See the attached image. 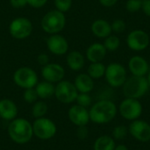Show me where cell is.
<instances>
[{
    "label": "cell",
    "instance_id": "1",
    "mask_svg": "<svg viewBox=\"0 0 150 150\" xmlns=\"http://www.w3.org/2000/svg\"><path fill=\"white\" fill-rule=\"evenodd\" d=\"M118 113V107L109 99H101L89 110L90 120L95 124L105 125L112 121Z\"/></svg>",
    "mask_w": 150,
    "mask_h": 150
},
{
    "label": "cell",
    "instance_id": "2",
    "mask_svg": "<svg viewBox=\"0 0 150 150\" xmlns=\"http://www.w3.org/2000/svg\"><path fill=\"white\" fill-rule=\"evenodd\" d=\"M8 134L17 144H25L33 136V126L25 119L16 118L8 126Z\"/></svg>",
    "mask_w": 150,
    "mask_h": 150
},
{
    "label": "cell",
    "instance_id": "3",
    "mask_svg": "<svg viewBox=\"0 0 150 150\" xmlns=\"http://www.w3.org/2000/svg\"><path fill=\"white\" fill-rule=\"evenodd\" d=\"M149 88L146 76H132L127 78L122 86V91L126 98L140 99L147 94Z\"/></svg>",
    "mask_w": 150,
    "mask_h": 150
},
{
    "label": "cell",
    "instance_id": "4",
    "mask_svg": "<svg viewBox=\"0 0 150 150\" xmlns=\"http://www.w3.org/2000/svg\"><path fill=\"white\" fill-rule=\"evenodd\" d=\"M40 25L42 30L48 34L59 33L66 25V17L63 12L52 10L43 16Z\"/></svg>",
    "mask_w": 150,
    "mask_h": 150
},
{
    "label": "cell",
    "instance_id": "5",
    "mask_svg": "<svg viewBox=\"0 0 150 150\" xmlns=\"http://www.w3.org/2000/svg\"><path fill=\"white\" fill-rule=\"evenodd\" d=\"M105 77L107 83L112 88L122 87L127 78L126 68L119 62H112L106 66Z\"/></svg>",
    "mask_w": 150,
    "mask_h": 150
},
{
    "label": "cell",
    "instance_id": "6",
    "mask_svg": "<svg viewBox=\"0 0 150 150\" xmlns=\"http://www.w3.org/2000/svg\"><path fill=\"white\" fill-rule=\"evenodd\" d=\"M120 116L128 121H134L140 119L143 112V106L139 99L126 98L123 99L118 108Z\"/></svg>",
    "mask_w": 150,
    "mask_h": 150
},
{
    "label": "cell",
    "instance_id": "7",
    "mask_svg": "<svg viewBox=\"0 0 150 150\" xmlns=\"http://www.w3.org/2000/svg\"><path fill=\"white\" fill-rule=\"evenodd\" d=\"M32 126L33 135L43 141L52 139L57 132V127L55 123L50 119L45 117L35 119Z\"/></svg>",
    "mask_w": 150,
    "mask_h": 150
},
{
    "label": "cell",
    "instance_id": "8",
    "mask_svg": "<svg viewBox=\"0 0 150 150\" xmlns=\"http://www.w3.org/2000/svg\"><path fill=\"white\" fill-rule=\"evenodd\" d=\"M13 81L17 86L26 90L36 86L38 83V76L32 68L21 67L14 72Z\"/></svg>",
    "mask_w": 150,
    "mask_h": 150
},
{
    "label": "cell",
    "instance_id": "9",
    "mask_svg": "<svg viewBox=\"0 0 150 150\" xmlns=\"http://www.w3.org/2000/svg\"><path fill=\"white\" fill-rule=\"evenodd\" d=\"M33 32V24L27 18H16L10 23L9 33L11 36L17 40L28 38Z\"/></svg>",
    "mask_w": 150,
    "mask_h": 150
},
{
    "label": "cell",
    "instance_id": "10",
    "mask_svg": "<svg viewBox=\"0 0 150 150\" xmlns=\"http://www.w3.org/2000/svg\"><path fill=\"white\" fill-rule=\"evenodd\" d=\"M78 91L74 84L67 80H62L57 83L54 91L56 99L62 104H71L76 101Z\"/></svg>",
    "mask_w": 150,
    "mask_h": 150
},
{
    "label": "cell",
    "instance_id": "11",
    "mask_svg": "<svg viewBox=\"0 0 150 150\" xmlns=\"http://www.w3.org/2000/svg\"><path fill=\"white\" fill-rule=\"evenodd\" d=\"M126 42L131 50L141 52L147 49L149 46V35L143 30L136 29L128 33Z\"/></svg>",
    "mask_w": 150,
    "mask_h": 150
},
{
    "label": "cell",
    "instance_id": "12",
    "mask_svg": "<svg viewBox=\"0 0 150 150\" xmlns=\"http://www.w3.org/2000/svg\"><path fill=\"white\" fill-rule=\"evenodd\" d=\"M128 132L134 139L141 142H150V124L142 120L131 121L128 127Z\"/></svg>",
    "mask_w": 150,
    "mask_h": 150
},
{
    "label": "cell",
    "instance_id": "13",
    "mask_svg": "<svg viewBox=\"0 0 150 150\" xmlns=\"http://www.w3.org/2000/svg\"><path fill=\"white\" fill-rule=\"evenodd\" d=\"M41 76L45 81L57 83L63 80L65 76L64 68L59 63H47L41 69Z\"/></svg>",
    "mask_w": 150,
    "mask_h": 150
},
{
    "label": "cell",
    "instance_id": "14",
    "mask_svg": "<svg viewBox=\"0 0 150 150\" xmlns=\"http://www.w3.org/2000/svg\"><path fill=\"white\" fill-rule=\"evenodd\" d=\"M47 47L48 51L55 55H63L69 50V42L62 35L50 34L47 39Z\"/></svg>",
    "mask_w": 150,
    "mask_h": 150
},
{
    "label": "cell",
    "instance_id": "15",
    "mask_svg": "<svg viewBox=\"0 0 150 150\" xmlns=\"http://www.w3.org/2000/svg\"><path fill=\"white\" fill-rule=\"evenodd\" d=\"M68 116L70 122L76 127L87 126L88 123L91 121L88 109L78 105H72L69 108L68 112Z\"/></svg>",
    "mask_w": 150,
    "mask_h": 150
},
{
    "label": "cell",
    "instance_id": "16",
    "mask_svg": "<svg viewBox=\"0 0 150 150\" xmlns=\"http://www.w3.org/2000/svg\"><path fill=\"white\" fill-rule=\"evenodd\" d=\"M128 69L132 76H146L150 70L149 64L144 57L141 55H134L128 61Z\"/></svg>",
    "mask_w": 150,
    "mask_h": 150
},
{
    "label": "cell",
    "instance_id": "17",
    "mask_svg": "<svg viewBox=\"0 0 150 150\" xmlns=\"http://www.w3.org/2000/svg\"><path fill=\"white\" fill-rule=\"evenodd\" d=\"M107 54V50L105 47L104 44L99 42H95L90 45L86 50V58L91 62H102Z\"/></svg>",
    "mask_w": 150,
    "mask_h": 150
},
{
    "label": "cell",
    "instance_id": "18",
    "mask_svg": "<svg viewBox=\"0 0 150 150\" xmlns=\"http://www.w3.org/2000/svg\"><path fill=\"white\" fill-rule=\"evenodd\" d=\"M18 107L16 104L9 99L4 98L0 100V118L6 121H11L17 118Z\"/></svg>",
    "mask_w": 150,
    "mask_h": 150
},
{
    "label": "cell",
    "instance_id": "19",
    "mask_svg": "<svg viewBox=\"0 0 150 150\" xmlns=\"http://www.w3.org/2000/svg\"><path fill=\"white\" fill-rule=\"evenodd\" d=\"M91 29L92 33L99 39H105L112 33L111 24L103 18H98L93 21Z\"/></svg>",
    "mask_w": 150,
    "mask_h": 150
},
{
    "label": "cell",
    "instance_id": "20",
    "mask_svg": "<svg viewBox=\"0 0 150 150\" xmlns=\"http://www.w3.org/2000/svg\"><path fill=\"white\" fill-rule=\"evenodd\" d=\"M74 84L78 93H90L94 89V80L85 73L76 76L74 81Z\"/></svg>",
    "mask_w": 150,
    "mask_h": 150
},
{
    "label": "cell",
    "instance_id": "21",
    "mask_svg": "<svg viewBox=\"0 0 150 150\" xmlns=\"http://www.w3.org/2000/svg\"><path fill=\"white\" fill-rule=\"evenodd\" d=\"M68 67L73 71L81 70L85 65V59L82 53L76 50L70 51L66 58Z\"/></svg>",
    "mask_w": 150,
    "mask_h": 150
},
{
    "label": "cell",
    "instance_id": "22",
    "mask_svg": "<svg viewBox=\"0 0 150 150\" xmlns=\"http://www.w3.org/2000/svg\"><path fill=\"white\" fill-rule=\"evenodd\" d=\"M35 91L37 92V95L39 98L41 99H48L54 96V91H55V86L54 83H49L47 81H42L36 84L34 87Z\"/></svg>",
    "mask_w": 150,
    "mask_h": 150
},
{
    "label": "cell",
    "instance_id": "23",
    "mask_svg": "<svg viewBox=\"0 0 150 150\" xmlns=\"http://www.w3.org/2000/svg\"><path fill=\"white\" fill-rule=\"evenodd\" d=\"M115 140L109 135H101L96 139L93 144V150H114Z\"/></svg>",
    "mask_w": 150,
    "mask_h": 150
},
{
    "label": "cell",
    "instance_id": "24",
    "mask_svg": "<svg viewBox=\"0 0 150 150\" xmlns=\"http://www.w3.org/2000/svg\"><path fill=\"white\" fill-rule=\"evenodd\" d=\"M105 69H106V67L105 66L104 63H102V62H91L89 65V67H88L87 74L93 80L100 79L101 77L105 76Z\"/></svg>",
    "mask_w": 150,
    "mask_h": 150
},
{
    "label": "cell",
    "instance_id": "25",
    "mask_svg": "<svg viewBox=\"0 0 150 150\" xmlns=\"http://www.w3.org/2000/svg\"><path fill=\"white\" fill-rule=\"evenodd\" d=\"M48 110L47 105L43 101H36L32 107V115L34 119L45 117Z\"/></svg>",
    "mask_w": 150,
    "mask_h": 150
},
{
    "label": "cell",
    "instance_id": "26",
    "mask_svg": "<svg viewBox=\"0 0 150 150\" xmlns=\"http://www.w3.org/2000/svg\"><path fill=\"white\" fill-rule=\"evenodd\" d=\"M103 44L107 51L114 52L119 49V47L120 46V40L118 36L111 34L105 39V41Z\"/></svg>",
    "mask_w": 150,
    "mask_h": 150
},
{
    "label": "cell",
    "instance_id": "27",
    "mask_svg": "<svg viewBox=\"0 0 150 150\" xmlns=\"http://www.w3.org/2000/svg\"><path fill=\"white\" fill-rule=\"evenodd\" d=\"M128 134H129L128 127L123 125H120L113 128L112 133V137L115 141H122L127 138Z\"/></svg>",
    "mask_w": 150,
    "mask_h": 150
},
{
    "label": "cell",
    "instance_id": "28",
    "mask_svg": "<svg viewBox=\"0 0 150 150\" xmlns=\"http://www.w3.org/2000/svg\"><path fill=\"white\" fill-rule=\"evenodd\" d=\"M76 102V105L83 106L84 108H88L91 105L92 98L89 93H78Z\"/></svg>",
    "mask_w": 150,
    "mask_h": 150
},
{
    "label": "cell",
    "instance_id": "29",
    "mask_svg": "<svg viewBox=\"0 0 150 150\" xmlns=\"http://www.w3.org/2000/svg\"><path fill=\"white\" fill-rule=\"evenodd\" d=\"M54 4L55 10L64 13L70 10L72 6V0H54Z\"/></svg>",
    "mask_w": 150,
    "mask_h": 150
},
{
    "label": "cell",
    "instance_id": "30",
    "mask_svg": "<svg viewBox=\"0 0 150 150\" xmlns=\"http://www.w3.org/2000/svg\"><path fill=\"white\" fill-rule=\"evenodd\" d=\"M23 98H24V100L28 104H33L39 98L37 92L35 91V88H30V89L25 90Z\"/></svg>",
    "mask_w": 150,
    "mask_h": 150
},
{
    "label": "cell",
    "instance_id": "31",
    "mask_svg": "<svg viewBox=\"0 0 150 150\" xmlns=\"http://www.w3.org/2000/svg\"><path fill=\"white\" fill-rule=\"evenodd\" d=\"M142 0H127L126 3V9L128 12H136L142 10Z\"/></svg>",
    "mask_w": 150,
    "mask_h": 150
},
{
    "label": "cell",
    "instance_id": "32",
    "mask_svg": "<svg viewBox=\"0 0 150 150\" xmlns=\"http://www.w3.org/2000/svg\"><path fill=\"white\" fill-rule=\"evenodd\" d=\"M111 26H112V32H114L116 33H123L126 30L127 25H126V23H125V21L123 19L117 18L115 20H113V22L111 24Z\"/></svg>",
    "mask_w": 150,
    "mask_h": 150
},
{
    "label": "cell",
    "instance_id": "33",
    "mask_svg": "<svg viewBox=\"0 0 150 150\" xmlns=\"http://www.w3.org/2000/svg\"><path fill=\"white\" fill-rule=\"evenodd\" d=\"M77 131H76V135L80 140H84L87 138L89 134V130L87 128V126H83V127H77Z\"/></svg>",
    "mask_w": 150,
    "mask_h": 150
},
{
    "label": "cell",
    "instance_id": "34",
    "mask_svg": "<svg viewBox=\"0 0 150 150\" xmlns=\"http://www.w3.org/2000/svg\"><path fill=\"white\" fill-rule=\"evenodd\" d=\"M27 1V4L30 5L33 8L35 9H40L41 7H43L48 0H26Z\"/></svg>",
    "mask_w": 150,
    "mask_h": 150
},
{
    "label": "cell",
    "instance_id": "35",
    "mask_svg": "<svg viewBox=\"0 0 150 150\" xmlns=\"http://www.w3.org/2000/svg\"><path fill=\"white\" fill-rule=\"evenodd\" d=\"M37 62L42 67L45 66V65H47V63H49V56H48V54H47L45 53L40 54L38 55V57H37Z\"/></svg>",
    "mask_w": 150,
    "mask_h": 150
},
{
    "label": "cell",
    "instance_id": "36",
    "mask_svg": "<svg viewBox=\"0 0 150 150\" xmlns=\"http://www.w3.org/2000/svg\"><path fill=\"white\" fill-rule=\"evenodd\" d=\"M10 4L13 8L20 9V8H24L27 4V1L26 0H10Z\"/></svg>",
    "mask_w": 150,
    "mask_h": 150
},
{
    "label": "cell",
    "instance_id": "37",
    "mask_svg": "<svg viewBox=\"0 0 150 150\" xmlns=\"http://www.w3.org/2000/svg\"><path fill=\"white\" fill-rule=\"evenodd\" d=\"M142 10L146 16L150 18V0H142Z\"/></svg>",
    "mask_w": 150,
    "mask_h": 150
},
{
    "label": "cell",
    "instance_id": "38",
    "mask_svg": "<svg viewBox=\"0 0 150 150\" xmlns=\"http://www.w3.org/2000/svg\"><path fill=\"white\" fill-rule=\"evenodd\" d=\"M98 1L101 5H103L104 7H107V8L114 6L118 2V0H98Z\"/></svg>",
    "mask_w": 150,
    "mask_h": 150
},
{
    "label": "cell",
    "instance_id": "39",
    "mask_svg": "<svg viewBox=\"0 0 150 150\" xmlns=\"http://www.w3.org/2000/svg\"><path fill=\"white\" fill-rule=\"evenodd\" d=\"M114 150H129V149H128V148H127L126 145H124V144H119V145H116V147H115Z\"/></svg>",
    "mask_w": 150,
    "mask_h": 150
},
{
    "label": "cell",
    "instance_id": "40",
    "mask_svg": "<svg viewBox=\"0 0 150 150\" xmlns=\"http://www.w3.org/2000/svg\"><path fill=\"white\" fill-rule=\"evenodd\" d=\"M147 79H148V82H149V87H150V70H149V72L148 73V76H147Z\"/></svg>",
    "mask_w": 150,
    "mask_h": 150
},
{
    "label": "cell",
    "instance_id": "41",
    "mask_svg": "<svg viewBox=\"0 0 150 150\" xmlns=\"http://www.w3.org/2000/svg\"><path fill=\"white\" fill-rule=\"evenodd\" d=\"M134 150H140V149H134Z\"/></svg>",
    "mask_w": 150,
    "mask_h": 150
}]
</instances>
